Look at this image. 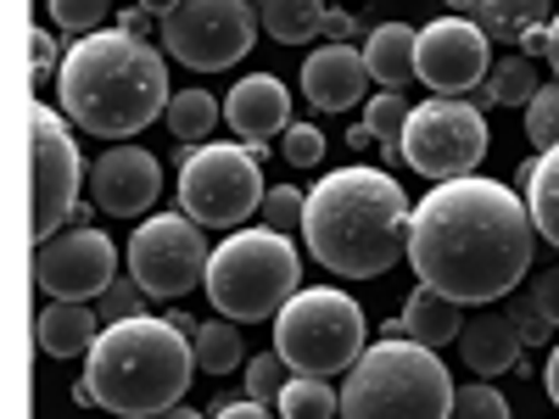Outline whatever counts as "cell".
<instances>
[{"label":"cell","mask_w":559,"mask_h":419,"mask_svg":"<svg viewBox=\"0 0 559 419\" xmlns=\"http://www.w3.org/2000/svg\"><path fill=\"white\" fill-rule=\"evenodd\" d=\"M274 403H280V419H336L342 414V392L319 375H292V386Z\"/></svg>","instance_id":"4316f807"},{"label":"cell","mask_w":559,"mask_h":419,"mask_svg":"<svg viewBox=\"0 0 559 419\" xmlns=\"http://www.w3.org/2000/svg\"><path fill=\"white\" fill-rule=\"evenodd\" d=\"M213 419H269V408H263V403H252V397H247V403H218V414H213Z\"/></svg>","instance_id":"60d3db41"},{"label":"cell","mask_w":559,"mask_h":419,"mask_svg":"<svg viewBox=\"0 0 559 419\" xmlns=\"http://www.w3.org/2000/svg\"><path fill=\"white\" fill-rule=\"evenodd\" d=\"M419 84L437 96H459L471 84H487V34L476 17H437L419 28Z\"/></svg>","instance_id":"5bb4252c"},{"label":"cell","mask_w":559,"mask_h":419,"mask_svg":"<svg viewBox=\"0 0 559 419\" xmlns=\"http://www.w3.org/2000/svg\"><path fill=\"white\" fill-rule=\"evenodd\" d=\"M364 62H369V79L381 89H403L408 79H419V28L408 23H381L369 28V45H364Z\"/></svg>","instance_id":"d6986e66"},{"label":"cell","mask_w":559,"mask_h":419,"mask_svg":"<svg viewBox=\"0 0 559 419\" xmlns=\"http://www.w3.org/2000/svg\"><path fill=\"white\" fill-rule=\"evenodd\" d=\"M28 51H34V68L45 73V68H51V62H57V39H51V34H45V28H39V34L28 39Z\"/></svg>","instance_id":"b9f144b4"},{"label":"cell","mask_w":559,"mask_h":419,"mask_svg":"<svg viewBox=\"0 0 559 419\" xmlns=\"http://www.w3.org/2000/svg\"><path fill=\"white\" fill-rule=\"evenodd\" d=\"M548 68H554V73H559V17H554V23H548Z\"/></svg>","instance_id":"ee69618b"},{"label":"cell","mask_w":559,"mask_h":419,"mask_svg":"<svg viewBox=\"0 0 559 419\" xmlns=\"http://www.w3.org/2000/svg\"><path fill=\"white\" fill-rule=\"evenodd\" d=\"M57 96H62V112L79 129L102 134V140L140 134L174 101L163 57L146 39H134L123 28H112V34L96 28L73 45L62 57V73H57Z\"/></svg>","instance_id":"3957f363"},{"label":"cell","mask_w":559,"mask_h":419,"mask_svg":"<svg viewBox=\"0 0 559 419\" xmlns=\"http://www.w3.org/2000/svg\"><path fill=\"white\" fill-rule=\"evenodd\" d=\"M297 279H302V258L292 236L236 229L207 263V302L218 308V319H236V324L280 319V308L297 297Z\"/></svg>","instance_id":"8992f818"},{"label":"cell","mask_w":559,"mask_h":419,"mask_svg":"<svg viewBox=\"0 0 559 419\" xmlns=\"http://www.w3.org/2000/svg\"><path fill=\"white\" fill-rule=\"evenodd\" d=\"M179 213H191L202 229H241L252 213H263L258 152L197 146L179 163Z\"/></svg>","instance_id":"ba28073f"},{"label":"cell","mask_w":559,"mask_h":419,"mask_svg":"<svg viewBox=\"0 0 559 419\" xmlns=\"http://www.w3.org/2000/svg\"><path fill=\"white\" fill-rule=\"evenodd\" d=\"M364 308L336 291V286H313V291H297L274 319V352L286 358L297 375H347V369L364 358Z\"/></svg>","instance_id":"52a82bcc"},{"label":"cell","mask_w":559,"mask_h":419,"mask_svg":"<svg viewBox=\"0 0 559 419\" xmlns=\"http://www.w3.org/2000/svg\"><path fill=\"white\" fill-rule=\"evenodd\" d=\"M369 140H376V134H369L364 123H353V129H347V146H353V152H364V146H369Z\"/></svg>","instance_id":"f6af8a7d"},{"label":"cell","mask_w":559,"mask_h":419,"mask_svg":"<svg viewBox=\"0 0 559 419\" xmlns=\"http://www.w3.org/2000/svg\"><path fill=\"white\" fill-rule=\"evenodd\" d=\"M123 34H134V39H146V34H163V23H152V12H140V7H129V12H123Z\"/></svg>","instance_id":"ab89813d"},{"label":"cell","mask_w":559,"mask_h":419,"mask_svg":"<svg viewBox=\"0 0 559 419\" xmlns=\"http://www.w3.org/2000/svg\"><path fill=\"white\" fill-rule=\"evenodd\" d=\"M537 57H503V62H492V73H487V84H481V101H492V107H532L537 101Z\"/></svg>","instance_id":"d4e9b609"},{"label":"cell","mask_w":559,"mask_h":419,"mask_svg":"<svg viewBox=\"0 0 559 419\" xmlns=\"http://www.w3.org/2000/svg\"><path fill=\"white\" fill-rule=\"evenodd\" d=\"M532 297H537V308L548 313V324H559V263L532 279Z\"/></svg>","instance_id":"74e56055"},{"label":"cell","mask_w":559,"mask_h":419,"mask_svg":"<svg viewBox=\"0 0 559 419\" xmlns=\"http://www.w3.org/2000/svg\"><path fill=\"white\" fill-rule=\"evenodd\" d=\"M280 146H286V163H292V168H319V163H324V134H319V123H292L286 134H280Z\"/></svg>","instance_id":"d590c367"},{"label":"cell","mask_w":559,"mask_h":419,"mask_svg":"<svg viewBox=\"0 0 559 419\" xmlns=\"http://www.w3.org/2000/svg\"><path fill=\"white\" fill-rule=\"evenodd\" d=\"M146 286L129 274V279H112V286L102 291V302H96V313L107 319V324H123V319H146Z\"/></svg>","instance_id":"d6a6232c"},{"label":"cell","mask_w":559,"mask_h":419,"mask_svg":"<svg viewBox=\"0 0 559 419\" xmlns=\"http://www.w3.org/2000/svg\"><path fill=\"white\" fill-rule=\"evenodd\" d=\"M163 196V163L146 146H112L90 163V202L112 218H134Z\"/></svg>","instance_id":"9a60e30c"},{"label":"cell","mask_w":559,"mask_h":419,"mask_svg":"<svg viewBox=\"0 0 559 419\" xmlns=\"http://www.w3.org/2000/svg\"><path fill=\"white\" fill-rule=\"evenodd\" d=\"M39 291H51L57 302H90L118 279V247L90 224H73L62 236H51L34 258Z\"/></svg>","instance_id":"4fadbf2b"},{"label":"cell","mask_w":559,"mask_h":419,"mask_svg":"<svg viewBox=\"0 0 559 419\" xmlns=\"http://www.w3.org/2000/svg\"><path fill=\"white\" fill-rule=\"evenodd\" d=\"M476 23H481V34H492V39H526L532 28H548L554 17H548V0H476V12H471Z\"/></svg>","instance_id":"603a6c76"},{"label":"cell","mask_w":559,"mask_h":419,"mask_svg":"<svg viewBox=\"0 0 559 419\" xmlns=\"http://www.w3.org/2000/svg\"><path fill=\"white\" fill-rule=\"evenodd\" d=\"M179 7V0H140V12H152V17H168Z\"/></svg>","instance_id":"bcb514c9"},{"label":"cell","mask_w":559,"mask_h":419,"mask_svg":"<svg viewBox=\"0 0 559 419\" xmlns=\"http://www.w3.org/2000/svg\"><path fill=\"white\" fill-rule=\"evenodd\" d=\"M258 23L280 45H302L324 23V0H258Z\"/></svg>","instance_id":"cb8c5ba5"},{"label":"cell","mask_w":559,"mask_h":419,"mask_svg":"<svg viewBox=\"0 0 559 419\" xmlns=\"http://www.w3.org/2000/svg\"><path fill=\"white\" fill-rule=\"evenodd\" d=\"M408 224L414 207L403 184L381 168H336L313 184L302 213V241L313 263H324L342 279H376L397 258H408Z\"/></svg>","instance_id":"7a4b0ae2"},{"label":"cell","mask_w":559,"mask_h":419,"mask_svg":"<svg viewBox=\"0 0 559 419\" xmlns=\"http://www.w3.org/2000/svg\"><path fill=\"white\" fill-rule=\"evenodd\" d=\"M521 184H526V207H532V224L548 247H559V146L537 152L526 168H521Z\"/></svg>","instance_id":"7402d4cb"},{"label":"cell","mask_w":559,"mask_h":419,"mask_svg":"<svg viewBox=\"0 0 559 419\" xmlns=\"http://www.w3.org/2000/svg\"><path fill=\"white\" fill-rule=\"evenodd\" d=\"M526 140H532L537 152L559 146V79L543 84V89H537V101L526 107Z\"/></svg>","instance_id":"4dcf8cb0"},{"label":"cell","mask_w":559,"mask_h":419,"mask_svg":"<svg viewBox=\"0 0 559 419\" xmlns=\"http://www.w3.org/2000/svg\"><path fill=\"white\" fill-rule=\"evenodd\" d=\"M448 363L419 342L364 347L342 386V419H453Z\"/></svg>","instance_id":"5b68a950"},{"label":"cell","mask_w":559,"mask_h":419,"mask_svg":"<svg viewBox=\"0 0 559 419\" xmlns=\"http://www.w3.org/2000/svg\"><path fill=\"white\" fill-rule=\"evenodd\" d=\"M102 313H90L84 302H51L39 313V347L51 352V358H79V352H90L96 347V336H102V324H96Z\"/></svg>","instance_id":"44dd1931"},{"label":"cell","mask_w":559,"mask_h":419,"mask_svg":"<svg viewBox=\"0 0 559 419\" xmlns=\"http://www.w3.org/2000/svg\"><path fill=\"white\" fill-rule=\"evenodd\" d=\"M521 331H515V319L509 313H476V319H464V331H459V358L476 369L481 381L492 375H509V369L521 363Z\"/></svg>","instance_id":"ac0fdd59"},{"label":"cell","mask_w":559,"mask_h":419,"mask_svg":"<svg viewBox=\"0 0 559 419\" xmlns=\"http://www.w3.org/2000/svg\"><path fill=\"white\" fill-rule=\"evenodd\" d=\"M224 118L258 152V146H269L274 134L292 129V96H286V84H280L274 73H252V79H241L224 96Z\"/></svg>","instance_id":"e0dca14e"},{"label":"cell","mask_w":559,"mask_h":419,"mask_svg":"<svg viewBox=\"0 0 559 419\" xmlns=\"http://www.w3.org/2000/svg\"><path fill=\"white\" fill-rule=\"evenodd\" d=\"M543 386H548V397L559 403V342H554V352H548V369H543Z\"/></svg>","instance_id":"7bdbcfd3"},{"label":"cell","mask_w":559,"mask_h":419,"mask_svg":"<svg viewBox=\"0 0 559 419\" xmlns=\"http://www.w3.org/2000/svg\"><path fill=\"white\" fill-rule=\"evenodd\" d=\"M369 62L353 51V45H319V51L302 62V96L319 112H347L369 96Z\"/></svg>","instance_id":"2e32d148"},{"label":"cell","mask_w":559,"mask_h":419,"mask_svg":"<svg viewBox=\"0 0 559 419\" xmlns=\"http://www.w3.org/2000/svg\"><path fill=\"white\" fill-rule=\"evenodd\" d=\"M403 157L414 173L426 179H464L481 157H487V123H481V107L459 101V96H431L419 101L414 118H408V134H403Z\"/></svg>","instance_id":"30bf717a"},{"label":"cell","mask_w":559,"mask_h":419,"mask_svg":"<svg viewBox=\"0 0 559 419\" xmlns=\"http://www.w3.org/2000/svg\"><path fill=\"white\" fill-rule=\"evenodd\" d=\"M408 118H414V107L403 101V89H381V96H369V101H364V129L376 134L386 152H403Z\"/></svg>","instance_id":"f1b7e54d"},{"label":"cell","mask_w":559,"mask_h":419,"mask_svg":"<svg viewBox=\"0 0 559 419\" xmlns=\"http://www.w3.org/2000/svg\"><path fill=\"white\" fill-rule=\"evenodd\" d=\"M532 207L498 179H442L426 202H414L408 224V263L419 286H437L442 297L498 302L526 279L532 263Z\"/></svg>","instance_id":"6da1fadb"},{"label":"cell","mask_w":559,"mask_h":419,"mask_svg":"<svg viewBox=\"0 0 559 419\" xmlns=\"http://www.w3.org/2000/svg\"><path fill=\"white\" fill-rule=\"evenodd\" d=\"M448 7H453V12H476V0H448Z\"/></svg>","instance_id":"c3c4849f"},{"label":"cell","mask_w":559,"mask_h":419,"mask_svg":"<svg viewBox=\"0 0 559 419\" xmlns=\"http://www.w3.org/2000/svg\"><path fill=\"white\" fill-rule=\"evenodd\" d=\"M453 419H509V403L492 392V381H471L453 392Z\"/></svg>","instance_id":"836d02e7"},{"label":"cell","mask_w":559,"mask_h":419,"mask_svg":"<svg viewBox=\"0 0 559 419\" xmlns=\"http://www.w3.org/2000/svg\"><path fill=\"white\" fill-rule=\"evenodd\" d=\"M107 12H112V0H51V23L68 34H96Z\"/></svg>","instance_id":"e575fe53"},{"label":"cell","mask_w":559,"mask_h":419,"mask_svg":"<svg viewBox=\"0 0 559 419\" xmlns=\"http://www.w3.org/2000/svg\"><path fill=\"white\" fill-rule=\"evenodd\" d=\"M353 34H358V17H353V12H324V23H319V39L347 45Z\"/></svg>","instance_id":"f35d334b"},{"label":"cell","mask_w":559,"mask_h":419,"mask_svg":"<svg viewBox=\"0 0 559 419\" xmlns=\"http://www.w3.org/2000/svg\"><path fill=\"white\" fill-rule=\"evenodd\" d=\"M79 179H84V163H79L68 123L39 101L34 107V241L39 247L62 236V224L73 218Z\"/></svg>","instance_id":"7c38bea8"},{"label":"cell","mask_w":559,"mask_h":419,"mask_svg":"<svg viewBox=\"0 0 559 419\" xmlns=\"http://www.w3.org/2000/svg\"><path fill=\"white\" fill-rule=\"evenodd\" d=\"M197 347H185V331L168 319H123L107 324L96 347L84 352L79 403H102L123 419H157L191 392Z\"/></svg>","instance_id":"277c9868"},{"label":"cell","mask_w":559,"mask_h":419,"mask_svg":"<svg viewBox=\"0 0 559 419\" xmlns=\"http://www.w3.org/2000/svg\"><path fill=\"white\" fill-rule=\"evenodd\" d=\"M157 419H202V414H197V408H185V403H174V408H163Z\"/></svg>","instance_id":"7dc6e473"},{"label":"cell","mask_w":559,"mask_h":419,"mask_svg":"<svg viewBox=\"0 0 559 419\" xmlns=\"http://www.w3.org/2000/svg\"><path fill=\"white\" fill-rule=\"evenodd\" d=\"M292 375H297V369L280 358V352H258V358L247 363V397H252V403H269V397H280V392L292 386Z\"/></svg>","instance_id":"f546056e"},{"label":"cell","mask_w":559,"mask_h":419,"mask_svg":"<svg viewBox=\"0 0 559 419\" xmlns=\"http://www.w3.org/2000/svg\"><path fill=\"white\" fill-rule=\"evenodd\" d=\"M403 331H408V342L442 352L448 342H459L464 313H459V302H453V297H442L437 286H414V291H408V302H403Z\"/></svg>","instance_id":"ffe728a7"},{"label":"cell","mask_w":559,"mask_h":419,"mask_svg":"<svg viewBox=\"0 0 559 419\" xmlns=\"http://www.w3.org/2000/svg\"><path fill=\"white\" fill-rule=\"evenodd\" d=\"M163 118H168V134H174V140H185V146H202L207 129L218 123V101L207 96V89H179Z\"/></svg>","instance_id":"83f0119b"},{"label":"cell","mask_w":559,"mask_h":419,"mask_svg":"<svg viewBox=\"0 0 559 419\" xmlns=\"http://www.w3.org/2000/svg\"><path fill=\"white\" fill-rule=\"evenodd\" d=\"M302 213H308V196L297 191V184H274V191L263 196V229H274V236L302 229Z\"/></svg>","instance_id":"1f68e13d"},{"label":"cell","mask_w":559,"mask_h":419,"mask_svg":"<svg viewBox=\"0 0 559 419\" xmlns=\"http://www.w3.org/2000/svg\"><path fill=\"white\" fill-rule=\"evenodd\" d=\"M163 23V51L191 73H224L241 62L258 39V7L252 0H179Z\"/></svg>","instance_id":"9c48e42d"},{"label":"cell","mask_w":559,"mask_h":419,"mask_svg":"<svg viewBox=\"0 0 559 419\" xmlns=\"http://www.w3.org/2000/svg\"><path fill=\"white\" fill-rule=\"evenodd\" d=\"M207 263H213V252L191 213H152L146 224H134L129 274L152 297L168 302V297H185L191 286H207Z\"/></svg>","instance_id":"8fae6325"},{"label":"cell","mask_w":559,"mask_h":419,"mask_svg":"<svg viewBox=\"0 0 559 419\" xmlns=\"http://www.w3.org/2000/svg\"><path fill=\"white\" fill-rule=\"evenodd\" d=\"M503 313L515 319V331H521V342H526V347H543V342H548V331H554V324H548V313L537 308V297H532V291H526V297H515V302H509Z\"/></svg>","instance_id":"8d00e7d4"},{"label":"cell","mask_w":559,"mask_h":419,"mask_svg":"<svg viewBox=\"0 0 559 419\" xmlns=\"http://www.w3.org/2000/svg\"><path fill=\"white\" fill-rule=\"evenodd\" d=\"M191 347H197V369H207V375H229V369L247 363V352H241L247 342L236 331V319H207L191 336Z\"/></svg>","instance_id":"484cf974"}]
</instances>
